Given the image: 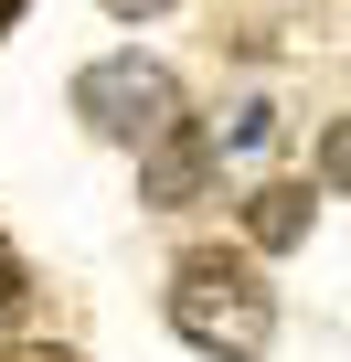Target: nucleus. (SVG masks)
Listing matches in <instances>:
<instances>
[{"instance_id":"obj_4","label":"nucleus","mask_w":351,"mask_h":362,"mask_svg":"<svg viewBox=\"0 0 351 362\" xmlns=\"http://www.w3.org/2000/svg\"><path fill=\"white\" fill-rule=\"evenodd\" d=\"M309 224H319V192H309V181H266V192L245 203V235H256L266 256H287V245H309Z\"/></svg>"},{"instance_id":"obj_5","label":"nucleus","mask_w":351,"mask_h":362,"mask_svg":"<svg viewBox=\"0 0 351 362\" xmlns=\"http://www.w3.org/2000/svg\"><path fill=\"white\" fill-rule=\"evenodd\" d=\"M22 298H32V277H22V256H11V245H0V330L22 320Z\"/></svg>"},{"instance_id":"obj_6","label":"nucleus","mask_w":351,"mask_h":362,"mask_svg":"<svg viewBox=\"0 0 351 362\" xmlns=\"http://www.w3.org/2000/svg\"><path fill=\"white\" fill-rule=\"evenodd\" d=\"M11 362H75V351H54V341H22V351H11Z\"/></svg>"},{"instance_id":"obj_8","label":"nucleus","mask_w":351,"mask_h":362,"mask_svg":"<svg viewBox=\"0 0 351 362\" xmlns=\"http://www.w3.org/2000/svg\"><path fill=\"white\" fill-rule=\"evenodd\" d=\"M107 11H160V0H107Z\"/></svg>"},{"instance_id":"obj_7","label":"nucleus","mask_w":351,"mask_h":362,"mask_svg":"<svg viewBox=\"0 0 351 362\" xmlns=\"http://www.w3.org/2000/svg\"><path fill=\"white\" fill-rule=\"evenodd\" d=\"M11 22H22V0H0V33H11Z\"/></svg>"},{"instance_id":"obj_3","label":"nucleus","mask_w":351,"mask_h":362,"mask_svg":"<svg viewBox=\"0 0 351 362\" xmlns=\"http://www.w3.org/2000/svg\"><path fill=\"white\" fill-rule=\"evenodd\" d=\"M203 181H213V139H203L192 117L149 139V170H138V203H160V214H182V203L203 192Z\"/></svg>"},{"instance_id":"obj_1","label":"nucleus","mask_w":351,"mask_h":362,"mask_svg":"<svg viewBox=\"0 0 351 362\" xmlns=\"http://www.w3.org/2000/svg\"><path fill=\"white\" fill-rule=\"evenodd\" d=\"M170 330H182L203 362H266V341H277L266 267L256 256H224V245L182 256V267H170Z\"/></svg>"},{"instance_id":"obj_2","label":"nucleus","mask_w":351,"mask_h":362,"mask_svg":"<svg viewBox=\"0 0 351 362\" xmlns=\"http://www.w3.org/2000/svg\"><path fill=\"white\" fill-rule=\"evenodd\" d=\"M75 117L96 139H117V149H149L160 128H182V86H170V64H149V54H96L75 75Z\"/></svg>"}]
</instances>
